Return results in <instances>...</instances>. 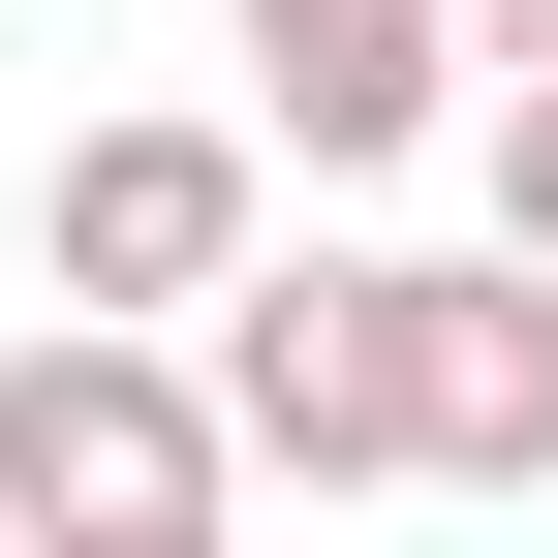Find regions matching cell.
Returning <instances> with one entry per match:
<instances>
[{
	"instance_id": "obj_1",
	"label": "cell",
	"mask_w": 558,
	"mask_h": 558,
	"mask_svg": "<svg viewBox=\"0 0 558 558\" xmlns=\"http://www.w3.org/2000/svg\"><path fill=\"white\" fill-rule=\"evenodd\" d=\"M218 497H248V435H218V341H186V311H32V341H0V527L186 558Z\"/></svg>"
},
{
	"instance_id": "obj_2",
	"label": "cell",
	"mask_w": 558,
	"mask_h": 558,
	"mask_svg": "<svg viewBox=\"0 0 558 558\" xmlns=\"http://www.w3.org/2000/svg\"><path fill=\"white\" fill-rule=\"evenodd\" d=\"M186 341H218L248 497H403V248H248Z\"/></svg>"
},
{
	"instance_id": "obj_3",
	"label": "cell",
	"mask_w": 558,
	"mask_h": 558,
	"mask_svg": "<svg viewBox=\"0 0 558 558\" xmlns=\"http://www.w3.org/2000/svg\"><path fill=\"white\" fill-rule=\"evenodd\" d=\"M248 248H279V124H62V186H32L62 311H218Z\"/></svg>"
},
{
	"instance_id": "obj_4",
	"label": "cell",
	"mask_w": 558,
	"mask_h": 558,
	"mask_svg": "<svg viewBox=\"0 0 558 558\" xmlns=\"http://www.w3.org/2000/svg\"><path fill=\"white\" fill-rule=\"evenodd\" d=\"M403 497H558V279L403 248Z\"/></svg>"
},
{
	"instance_id": "obj_5",
	"label": "cell",
	"mask_w": 558,
	"mask_h": 558,
	"mask_svg": "<svg viewBox=\"0 0 558 558\" xmlns=\"http://www.w3.org/2000/svg\"><path fill=\"white\" fill-rule=\"evenodd\" d=\"M218 32H248V124L311 186H373V156L465 124V0H218Z\"/></svg>"
},
{
	"instance_id": "obj_6",
	"label": "cell",
	"mask_w": 558,
	"mask_h": 558,
	"mask_svg": "<svg viewBox=\"0 0 558 558\" xmlns=\"http://www.w3.org/2000/svg\"><path fill=\"white\" fill-rule=\"evenodd\" d=\"M465 186H497V248L558 279V62H497V124H465Z\"/></svg>"
},
{
	"instance_id": "obj_7",
	"label": "cell",
	"mask_w": 558,
	"mask_h": 558,
	"mask_svg": "<svg viewBox=\"0 0 558 558\" xmlns=\"http://www.w3.org/2000/svg\"><path fill=\"white\" fill-rule=\"evenodd\" d=\"M465 62H558V0H465Z\"/></svg>"
}]
</instances>
